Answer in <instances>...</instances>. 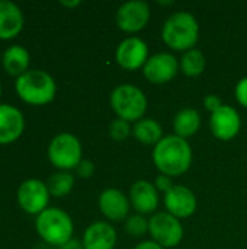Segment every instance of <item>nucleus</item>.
Wrapping results in <instances>:
<instances>
[{
    "mask_svg": "<svg viewBox=\"0 0 247 249\" xmlns=\"http://www.w3.org/2000/svg\"><path fill=\"white\" fill-rule=\"evenodd\" d=\"M151 158L160 174L170 178L181 177L192 165V147L188 140L169 134L154 146Z\"/></svg>",
    "mask_w": 247,
    "mask_h": 249,
    "instance_id": "1",
    "label": "nucleus"
},
{
    "mask_svg": "<svg viewBox=\"0 0 247 249\" xmlns=\"http://www.w3.org/2000/svg\"><path fill=\"white\" fill-rule=\"evenodd\" d=\"M163 42L175 51H189L199 39V23L197 18L185 10L172 13L162 28Z\"/></svg>",
    "mask_w": 247,
    "mask_h": 249,
    "instance_id": "2",
    "label": "nucleus"
},
{
    "mask_svg": "<svg viewBox=\"0 0 247 249\" xmlns=\"http://www.w3.org/2000/svg\"><path fill=\"white\" fill-rule=\"evenodd\" d=\"M15 90L23 102L33 107H42L54 101L57 83L45 70L31 69L16 79Z\"/></svg>",
    "mask_w": 247,
    "mask_h": 249,
    "instance_id": "3",
    "label": "nucleus"
},
{
    "mask_svg": "<svg viewBox=\"0 0 247 249\" xmlns=\"http://www.w3.org/2000/svg\"><path fill=\"white\" fill-rule=\"evenodd\" d=\"M35 229L44 242L58 248L73 238L74 225L68 213L58 207H48L36 216Z\"/></svg>",
    "mask_w": 247,
    "mask_h": 249,
    "instance_id": "4",
    "label": "nucleus"
},
{
    "mask_svg": "<svg viewBox=\"0 0 247 249\" xmlns=\"http://www.w3.org/2000/svg\"><path fill=\"white\" fill-rule=\"evenodd\" d=\"M109 102L116 118L125 120L128 123H137L143 120L148 105L144 92L138 86L128 83L116 86L111 92Z\"/></svg>",
    "mask_w": 247,
    "mask_h": 249,
    "instance_id": "5",
    "label": "nucleus"
},
{
    "mask_svg": "<svg viewBox=\"0 0 247 249\" xmlns=\"http://www.w3.org/2000/svg\"><path fill=\"white\" fill-rule=\"evenodd\" d=\"M83 149L80 140L71 133L57 134L48 144L47 156L48 160L58 171H71L83 160Z\"/></svg>",
    "mask_w": 247,
    "mask_h": 249,
    "instance_id": "6",
    "label": "nucleus"
},
{
    "mask_svg": "<svg viewBox=\"0 0 247 249\" xmlns=\"http://www.w3.org/2000/svg\"><path fill=\"white\" fill-rule=\"evenodd\" d=\"M148 235L162 248H175L183 239V226L167 212L154 213L148 220Z\"/></svg>",
    "mask_w": 247,
    "mask_h": 249,
    "instance_id": "7",
    "label": "nucleus"
},
{
    "mask_svg": "<svg viewBox=\"0 0 247 249\" xmlns=\"http://www.w3.org/2000/svg\"><path fill=\"white\" fill-rule=\"evenodd\" d=\"M49 197L51 194L48 191L47 184L35 178L23 181L17 188V194H16L19 207L26 214H32V216H38L48 209Z\"/></svg>",
    "mask_w": 247,
    "mask_h": 249,
    "instance_id": "8",
    "label": "nucleus"
},
{
    "mask_svg": "<svg viewBox=\"0 0 247 249\" xmlns=\"http://www.w3.org/2000/svg\"><path fill=\"white\" fill-rule=\"evenodd\" d=\"M150 6L143 0H132L121 4L116 10V26L128 34H135L144 29L150 20Z\"/></svg>",
    "mask_w": 247,
    "mask_h": 249,
    "instance_id": "9",
    "label": "nucleus"
},
{
    "mask_svg": "<svg viewBox=\"0 0 247 249\" xmlns=\"http://www.w3.org/2000/svg\"><path fill=\"white\" fill-rule=\"evenodd\" d=\"M148 57V47L138 36H128L122 39L115 51V60L118 66L128 71L143 69Z\"/></svg>",
    "mask_w": 247,
    "mask_h": 249,
    "instance_id": "10",
    "label": "nucleus"
},
{
    "mask_svg": "<svg viewBox=\"0 0 247 249\" xmlns=\"http://www.w3.org/2000/svg\"><path fill=\"white\" fill-rule=\"evenodd\" d=\"M179 61L170 53H157L148 57L143 67L144 77L153 85H165L176 77Z\"/></svg>",
    "mask_w": 247,
    "mask_h": 249,
    "instance_id": "11",
    "label": "nucleus"
},
{
    "mask_svg": "<svg viewBox=\"0 0 247 249\" xmlns=\"http://www.w3.org/2000/svg\"><path fill=\"white\" fill-rule=\"evenodd\" d=\"M210 128L215 139L229 142L234 139L242 128V118L237 109L230 105H223L217 112L211 114Z\"/></svg>",
    "mask_w": 247,
    "mask_h": 249,
    "instance_id": "12",
    "label": "nucleus"
},
{
    "mask_svg": "<svg viewBox=\"0 0 247 249\" xmlns=\"http://www.w3.org/2000/svg\"><path fill=\"white\" fill-rule=\"evenodd\" d=\"M197 197L192 190L185 185H175L169 193L165 194L166 212L176 219H188L197 212Z\"/></svg>",
    "mask_w": 247,
    "mask_h": 249,
    "instance_id": "13",
    "label": "nucleus"
},
{
    "mask_svg": "<svg viewBox=\"0 0 247 249\" xmlns=\"http://www.w3.org/2000/svg\"><path fill=\"white\" fill-rule=\"evenodd\" d=\"M25 130L22 111L9 104H0V144H10L19 140Z\"/></svg>",
    "mask_w": 247,
    "mask_h": 249,
    "instance_id": "14",
    "label": "nucleus"
},
{
    "mask_svg": "<svg viewBox=\"0 0 247 249\" xmlns=\"http://www.w3.org/2000/svg\"><path fill=\"white\" fill-rule=\"evenodd\" d=\"M100 213L112 222L127 220L130 214V198L116 188H106L99 196Z\"/></svg>",
    "mask_w": 247,
    "mask_h": 249,
    "instance_id": "15",
    "label": "nucleus"
},
{
    "mask_svg": "<svg viewBox=\"0 0 247 249\" xmlns=\"http://www.w3.org/2000/svg\"><path fill=\"white\" fill-rule=\"evenodd\" d=\"M130 204L137 214H151L159 207V191L154 184L140 179L132 184L130 190Z\"/></svg>",
    "mask_w": 247,
    "mask_h": 249,
    "instance_id": "16",
    "label": "nucleus"
},
{
    "mask_svg": "<svg viewBox=\"0 0 247 249\" xmlns=\"http://www.w3.org/2000/svg\"><path fill=\"white\" fill-rule=\"evenodd\" d=\"M116 231L108 222H95L83 233L84 249H114L116 245Z\"/></svg>",
    "mask_w": 247,
    "mask_h": 249,
    "instance_id": "17",
    "label": "nucleus"
},
{
    "mask_svg": "<svg viewBox=\"0 0 247 249\" xmlns=\"http://www.w3.org/2000/svg\"><path fill=\"white\" fill-rule=\"evenodd\" d=\"M25 18L20 7L9 0H0V39H12L23 29Z\"/></svg>",
    "mask_w": 247,
    "mask_h": 249,
    "instance_id": "18",
    "label": "nucleus"
},
{
    "mask_svg": "<svg viewBox=\"0 0 247 249\" xmlns=\"http://www.w3.org/2000/svg\"><path fill=\"white\" fill-rule=\"evenodd\" d=\"M29 63L31 54L22 45H12L1 55V66L4 71L16 79L29 70Z\"/></svg>",
    "mask_w": 247,
    "mask_h": 249,
    "instance_id": "19",
    "label": "nucleus"
},
{
    "mask_svg": "<svg viewBox=\"0 0 247 249\" xmlns=\"http://www.w3.org/2000/svg\"><path fill=\"white\" fill-rule=\"evenodd\" d=\"M199 127H201V115L194 108H183L173 118L175 134L185 140L197 134Z\"/></svg>",
    "mask_w": 247,
    "mask_h": 249,
    "instance_id": "20",
    "label": "nucleus"
},
{
    "mask_svg": "<svg viewBox=\"0 0 247 249\" xmlns=\"http://www.w3.org/2000/svg\"><path fill=\"white\" fill-rule=\"evenodd\" d=\"M132 136L137 142L147 146H156L165 137L162 125L153 118H143L137 121L132 127Z\"/></svg>",
    "mask_w": 247,
    "mask_h": 249,
    "instance_id": "21",
    "label": "nucleus"
},
{
    "mask_svg": "<svg viewBox=\"0 0 247 249\" xmlns=\"http://www.w3.org/2000/svg\"><path fill=\"white\" fill-rule=\"evenodd\" d=\"M205 66H207L205 55L197 48H192V50L183 53V55L181 57V61H179V70L188 77L201 76L205 70Z\"/></svg>",
    "mask_w": 247,
    "mask_h": 249,
    "instance_id": "22",
    "label": "nucleus"
},
{
    "mask_svg": "<svg viewBox=\"0 0 247 249\" xmlns=\"http://www.w3.org/2000/svg\"><path fill=\"white\" fill-rule=\"evenodd\" d=\"M47 187L52 197H66L74 187V177L68 171H58L49 177Z\"/></svg>",
    "mask_w": 247,
    "mask_h": 249,
    "instance_id": "23",
    "label": "nucleus"
},
{
    "mask_svg": "<svg viewBox=\"0 0 247 249\" xmlns=\"http://www.w3.org/2000/svg\"><path fill=\"white\" fill-rule=\"evenodd\" d=\"M124 228L130 236L141 238L148 233V220L143 214H132L127 217Z\"/></svg>",
    "mask_w": 247,
    "mask_h": 249,
    "instance_id": "24",
    "label": "nucleus"
},
{
    "mask_svg": "<svg viewBox=\"0 0 247 249\" xmlns=\"http://www.w3.org/2000/svg\"><path fill=\"white\" fill-rule=\"evenodd\" d=\"M130 134H132V127L130 125L128 121L121 120V118H115L109 124V136L112 140L124 142L130 137Z\"/></svg>",
    "mask_w": 247,
    "mask_h": 249,
    "instance_id": "25",
    "label": "nucleus"
},
{
    "mask_svg": "<svg viewBox=\"0 0 247 249\" xmlns=\"http://www.w3.org/2000/svg\"><path fill=\"white\" fill-rule=\"evenodd\" d=\"M76 172H77V175H79L80 178L89 179V178H92V175L95 174V163H93L92 160H89V159H83V160L77 165Z\"/></svg>",
    "mask_w": 247,
    "mask_h": 249,
    "instance_id": "26",
    "label": "nucleus"
},
{
    "mask_svg": "<svg viewBox=\"0 0 247 249\" xmlns=\"http://www.w3.org/2000/svg\"><path fill=\"white\" fill-rule=\"evenodd\" d=\"M234 95H236L237 102L243 108H247V77H243L237 82L236 89H234Z\"/></svg>",
    "mask_w": 247,
    "mask_h": 249,
    "instance_id": "27",
    "label": "nucleus"
},
{
    "mask_svg": "<svg viewBox=\"0 0 247 249\" xmlns=\"http://www.w3.org/2000/svg\"><path fill=\"white\" fill-rule=\"evenodd\" d=\"M154 187H156V190H157L159 193L166 194V193H169V191L175 187V184H173V181H172L170 177L160 174V175L154 179Z\"/></svg>",
    "mask_w": 247,
    "mask_h": 249,
    "instance_id": "28",
    "label": "nucleus"
},
{
    "mask_svg": "<svg viewBox=\"0 0 247 249\" xmlns=\"http://www.w3.org/2000/svg\"><path fill=\"white\" fill-rule=\"evenodd\" d=\"M223 105H224V104H223L221 98L217 96V95H214V93L207 95L205 99H204V107H205V109H207L208 112H211V114L217 112Z\"/></svg>",
    "mask_w": 247,
    "mask_h": 249,
    "instance_id": "29",
    "label": "nucleus"
},
{
    "mask_svg": "<svg viewBox=\"0 0 247 249\" xmlns=\"http://www.w3.org/2000/svg\"><path fill=\"white\" fill-rule=\"evenodd\" d=\"M58 249H84V247H83V242L82 241L71 238L68 242H66L64 245L58 247Z\"/></svg>",
    "mask_w": 247,
    "mask_h": 249,
    "instance_id": "30",
    "label": "nucleus"
},
{
    "mask_svg": "<svg viewBox=\"0 0 247 249\" xmlns=\"http://www.w3.org/2000/svg\"><path fill=\"white\" fill-rule=\"evenodd\" d=\"M134 249H165V248H162L160 245H157V244H156V242H153V241H144V242L138 244V245H137Z\"/></svg>",
    "mask_w": 247,
    "mask_h": 249,
    "instance_id": "31",
    "label": "nucleus"
},
{
    "mask_svg": "<svg viewBox=\"0 0 247 249\" xmlns=\"http://www.w3.org/2000/svg\"><path fill=\"white\" fill-rule=\"evenodd\" d=\"M60 4L61 6H64V7H77V6H80L82 4V1L80 0H73V1H67V0H61L60 1Z\"/></svg>",
    "mask_w": 247,
    "mask_h": 249,
    "instance_id": "32",
    "label": "nucleus"
},
{
    "mask_svg": "<svg viewBox=\"0 0 247 249\" xmlns=\"http://www.w3.org/2000/svg\"><path fill=\"white\" fill-rule=\"evenodd\" d=\"M0 96H1V83H0Z\"/></svg>",
    "mask_w": 247,
    "mask_h": 249,
    "instance_id": "33",
    "label": "nucleus"
},
{
    "mask_svg": "<svg viewBox=\"0 0 247 249\" xmlns=\"http://www.w3.org/2000/svg\"><path fill=\"white\" fill-rule=\"evenodd\" d=\"M0 58H1V57H0Z\"/></svg>",
    "mask_w": 247,
    "mask_h": 249,
    "instance_id": "34",
    "label": "nucleus"
}]
</instances>
